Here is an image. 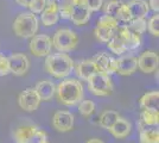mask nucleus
<instances>
[{
  "instance_id": "nucleus-15",
  "label": "nucleus",
  "mask_w": 159,
  "mask_h": 143,
  "mask_svg": "<svg viewBox=\"0 0 159 143\" xmlns=\"http://www.w3.org/2000/svg\"><path fill=\"white\" fill-rule=\"evenodd\" d=\"M40 19L44 26H53L60 19L58 16V2L55 0H47V5L40 13Z\"/></svg>"
},
{
  "instance_id": "nucleus-3",
  "label": "nucleus",
  "mask_w": 159,
  "mask_h": 143,
  "mask_svg": "<svg viewBox=\"0 0 159 143\" xmlns=\"http://www.w3.org/2000/svg\"><path fill=\"white\" fill-rule=\"evenodd\" d=\"M13 31L21 38H32L38 31V19L31 12H21L13 21Z\"/></svg>"
},
{
  "instance_id": "nucleus-6",
  "label": "nucleus",
  "mask_w": 159,
  "mask_h": 143,
  "mask_svg": "<svg viewBox=\"0 0 159 143\" xmlns=\"http://www.w3.org/2000/svg\"><path fill=\"white\" fill-rule=\"evenodd\" d=\"M79 37L70 29H60L53 35L52 45L61 53H66L75 49Z\"/></svg>"
},
{
  "instance_id": "nucleus-29",
  "label": "nucleus",
  "mask_w": 159,
  "mask_h": 143,
  "mask_svg": "<svg viewBox=\"0 0 159 143\" xmlns=\"http://www.w3.org/2000/svg\"><path fill=\"white\" fill-rule=\"evenodd\" d=\"M95 111V104L92 100H82L79 104V112L84 117H89Z\"/></svg>"
},
{
  "instance_id": "nucleus-4",
  "label": "nucleus",
  "mask_w": 159,
  "mask_h": 143,
  "mask_svg": "<svg viewBox=\"0 0 159 143\" xmlns=\"http://www.w3.org/2000/svg\"><path fill=\"white\" fill-rule=\"evenodd\" d=\"M87 82H88V89L94 95L107 97V95L112 94L113 83L109 75L98 70L95 74H93L87 80Z\"/></svg>"
},
{
  "instance_id": "nucleus-31",
  "label": "nucleus",
  "mask_w": 159,
  "mask_h": 143,
  "mask_svg": "<svg viewBox=\"0 0 159 143\" xmlns=\"http://www.w3.org/2000/svg\"><path fill=\"white\" fill-rule=\"evenodd\" d=\"M147 29L150 31V34L158 37L159 35V14L156 13L153 14L152 17L150 18V21L147 23Z\"/></svg>"
},
{
  "instance_id": "nucleus-33",
  "label": "nucleus",
  "mask_w": 159,
  "mask_h": 143,
  "mask_svg": "<svg viewBox=\"0 0 159 143\" xmlns=\"http://www.w3.org/2000/svg\"><path fill=\"white\" fill-rule=\"evenodd\" d=\"M26 143H48V135L45 131L38 129L32 136L29 138Z\"/></svg>"
},
{
  "instance_id": "nucleus-35",
  "label": "nucleus",
  "mask_w": 159,
  "mask_h": 143,
  "mask_svg": "<svg viewBox=\"0 0 159 143\" xmlns=\"http://www.w3.org/2000/svg\"><path fill=\"white\" fill-rule=\"evenodd\" d=\"M84 2H86V6L88 7V10L90 12L99 11L103 5V0H84Z\"/></svg>"
},
{
  "instance_id": "nucleus-14",
  "label": "nucleus",
  "mask_w": 159,
  "mask_h": 143,
  "mask_svg": "<svg viewBox=\"0 0 159 143\" xmlns=\"http://www.w3.org/2000/svg\"><path fill=\"white\" fill-rule=\"evenodd\" d=\"M115 62H116L115 73H119L124 76L132 75L138 69V59L133 55L121 56L119 59H115Z\"/></svg>"
},
{
  "instance_id": "nucleus-23",
  "label": "nucleus",
  "mask_w": 159,
  "mask_h": 143,
  "mask_svg": "<svg viewBox=\"0 0 159 143\" xmlns=\"http://www.w3.org/2000/svg\"><path fill=\"white\" fill-rule=\"evenodd\" d=\"M159 123V112L158 111H148L141 110L140 113V124L141 129L144 126H156Z\"/></svg>"
},
{
  "instance_id": "nucleus-24",
  "label": "nucleus",
  "mask_w": 159,
  "mask_h": 143,
  "mask_svg": "<svg viewBox=\"0 0 159 143\" xmlns=\"http://www.w3.org/2000/svg\"><path fill=\"white\" fill-rule=\"evenodd\" d=\"M119 117L120 115L116 111H114V110H106L100 116V121H99L100 126L106 130H109L113 126V124L118 121Z\"/></svg>"
},
{
  "instance_id": "nucleus-20",
  "label": "nucleus",
  "mask_w": 159,
  "mask_h": 143,
  "mask_svg": "<svg viewBox=\"0 0 159 143\" xmlns=\"http://www.w3.org/2000/svg\"><path fill=\"white\" fill-rule=\"evenodd\" d=\"M38 129L39 128L34 124H24V125L18 126L13 132L16 143H26L29 141V138L32 136Z\"/></svg>"
},
{
  "instance_id": "nucleus-17",
  "label": "nucleus",
  "mask_w": 159,
  "mask_h": 143,
  "mask_svg": "<svg viewBox=\"0 0 159 143\" xmlns=\"http://www.w3.org/2000/svg\"><path fill=\"white\" fill-rule=\"evenodd\" d=\"M128 7V11L131 13L132 19H138V18H145L148 14L150 7L145 0H129L126 4Z\"/></svg>"
},
{
  "instance_id": "nucleus-25",
  "label": "nucleus",
  "mask_w": 159,
  "mask_h": 143,
  "mask_svg": "<svg viewBox=\"0 0 159 143\" xmlns=\"http://www.w3.org/2000/svg\"><path fill=\"white\" fill-rule=\"evenodd\" d=\"M140 143H159V131L156 128L140 129Z\"/></svg>"
},
{
  "instance_id": "nucleus-18",
  "label": "nucleus",
  "mask_w": 159,
  "mask_h": 143,
  "mask_svg": "<svg viewBox=\"0 0 159 143\" xmlns=\"http://www.w3.org/2000/svg\"><path fill=\"white\" fill-rule=\"evenodd\" d=\"M131 130H132V124L128 122L126 118L119 117L118 121L113 124V126L108 131L115 138L122 140V138H126L131 134Z\"/></svg>"
},
{
  "instance_id": "nucleus-2",
  "label": "nucleus",
  "mask_w": 159,
  "mask_h": 143,
  "mask_svg": "<svg viewBox=\"0 0 159 143\" xmlns=\"http://www.w3.org/2000/svg\"><path fill=\"white\" fill-rule=\"evenodd\" d=\"M74 68V61L64 53L50 54L45 59V70L55 78H66Z\"/></svg>"
},
{
  "instance_id": "nucleus-34",
  "label": "nucleus",
  "mask_w": 159,
  "mask_h": 143,
  "mask_svg": "<svg viewBox=\"0 0 159 143\" xmlns=\"http://www.w3.org/2000/svg\"><path fill=\"white\" fill-rule=\"evenodd\" d=\"M10 74V64H8V57L0 55V76H5Z\"/></svg>"
},
{
  "instance_id": "nucleus-21",
  "label": "nucleus",
  "mask_w": 159,
  "mask_h": 143,
  "mask_svg": "<svg viewBox=\"0 0 159 143\" xmlns=\"http://www.w3.org/2000/svg\"><path fill=\"white\" fill-rule=\"evenodd\" d=\"M139 105L141 110H148V111H158L159 109V92L152 91L145 93L140 98Z\"/></svg>"
},
{
  "instance_id": "nucleus-7",
  "label": "nucleus",
  "mask_w": 159,
  "mask_h": 143,
  "mask_svg": "<svg viewBox=\"0 0 159 143\" xmlns=\"http://www.w3.org/2000/svg\"><path fill=\"white\" fill-rule=\"evenodd\" d=\"M29 48L31 54L37 57L48 56L52 48V41L48 35H34L30 41Z\"/></svg>"
},
{
  "instance_id": "nucleus-10",
  "label": "nucleus",
  "mask_w": 159,
  "mask_h": 143,
  "mask_svg": "<svg viewBox=\"0 0 159 143\" xmlns=\"http://www.w3.org/2000/svg\"><path fill=\"white\" fill-rule=\"evenodd\" d=\"M40 98L38 97L37 92L34 88H26L19 94L18 98V104L23 110L27 112H33L39 107Z\"/></svg>"
},
{
  "instance_id": "nucleus-5",
  "label": "nucleus",
  "mask_w": 159,
  "mask_h": 143,
  "mask_svg": "<svg viewBox=\"0 0 159 143\" xmlns=\"http://www.w3.org/2000/svg\"><path fill=\"white\" fill-rule=\"evenodd\" d=\"M119 26V21L115 18H113L111 16H107V14H103L102 17L99 18L94 32H95L96 38L100 42L107 43L114 37V35L116 34Z\"/></svg>"
},
{
  "instance_id": "nucleus-32",
  "label": "nucleus",
  "mask_w": 159,
  "mask_h": 143,
  "mask_svg": "<svg viewBox=\"0 0 159 143\" xmlns=\"http://www.w3.org/2000/svg\"><path fill=\"white\" fill-rule=\"evenodd\" d=\"M47 5V0H31V2L29 4L30 12L33 14H39L43 12L44 7Z\"/></svg>"
},
{
  "instance_id": "nucleus-1",
  "label": "nucleus",
  "mask_w": 159,
  "mask_h": 143,
  "mask_svg": "<svg viewBox=\"0 0 159 143\" xmlns=\"http://www.w3.org/2000/svg\"><path fill=\"white\" fill-rule=\"evenodd\" d=\"M57 99L66 106H74L83 98V85L76 79H66L56 88Z\"/></svg>"
},
{
  "instance_id": "nucleus-26",
  "label": "nucleus",
  "mask_w": 159,
  "mask_h": 143,
  "mask_svg": "<svg viewBox=\"0 0 159 143\" xmlns=\"http://www.w3.org/2000/svg\"><path fill=\"white\" fill-rule=\"evenodd\" d=\"M107 47H108V49L112 51L113 54L115 55H122L124 53L127 51L126 44L124 43L122 38L118 35V32L114 35V37L111 41L107 42Z\"/></svg>"
},
{
  "instance_id": "nucleus-16",
  "label": "nucleus",
  "mask_w": 159,
  "mask_h": 143,
  "mask_svg": "<svg viewBox=\"0 0 159 143\" xmlns=\"http://www.w3.org/2000/svg\"><path fill=\"white\" fill-rule=\"evenodd\" d=\"M118 35L122 38L124 43L126 44L127 50H134V49H138L141 44V38H140V35L134 34L133 31H131L127 25H121L118 27Z\"/></svg>"
},
{
  "instance_id": "nucleus-28",
  "label": "nucleus",
  "mask_w": 159,
  "mask_h": 143,
  "mask_svg": "<svg viewBox=\"0 0 159 143\" xmlns=\"http://www.w3.org/2000/svg\"><path fill=\"white\" fill-rule=\"evenodd\" d=\"M122 5H124V2L121 0H109L105 6V14L111 16V17L116 19L118 13H119L120 8Z\"/></svg>"
},
{
  "instance_id": "nucleus-12",
  "label": "nucleus",
  "mask_w": 159,
  "mask_h": 143,
  "mask_svg": "<svg viewBox=\"0 0 159 143\" xmlns=\"http://www.w3.org/2000/svg\"><path fill=\"white\" fill-rule=\"evenodd\" d=\"M52 126L60 132L70 131L74 128V116L69 111H57L52 117Z\"/></svg>"
},
{
  "instance_id": "nucleus-13",
  "label": "nucleus",
  "mask_w": 159,
  "mask_h": 143,
  "mask_svg": "<svg viewBox=\"0 0 159 143\" xmlns=\"http://www.w3.org/2000/svg\"><path fill=\"white\" fill-rule=\"evenodd\" d=\"M92 60H93L94 64L96 66L99 72H102L107 75L115 73L116 62H115V59L112 57L111 55L106 54V53H99V54L95 55Z\"/></svg>"
},
{
  "instance_id": "nucleus-27",
  "label": "nucleus",
  "mask_w": 159,
  "mask_h": 143,
  "mask_svg": "<svg viewBox=\"0 0 159 143\" xmlns=\"http://www.w3.org/2000/svg\"><path fill=\"white\" fill-rule=\"evenodd\" d=\"M127 27H128L131 31H133L134 34L141 35L147 30V21H146L145 18L132 19V21L127 24Z\"/></svg>"
},
{
  "instance_id": "nucleus-9",
  "label": "nucleus",
  "mask_w": 159,
  "mask_h": 143,
  "mask_svg": "<svg viewBox=\"0 0 159 143\" xmlns=\"http://www.w3.org/2000/svg\"><path fill=\"white\" fill-rule=\"evenodd\" d=\"M137 59H138V68L140 69V72L145 74H151L158 69L159 56L156 51L152 50L144 51Z\"/></svg>"
},
{
  "instance_id": "nucleus-30",
  "label": "nucleus",
  "mask_w": 159,
  "mask_h": 143,
  "mask_svg": "<svg viewBox=\"0 0 159 143\" xmlns=\"http://www.w3.org/2000/svg\"><path fill=\"white\" fill-rule=\"evenodd\" d=\"M71 14V0H64L58 4V16L64 19H70Z\"/></svg>"
},
{
  "instance_id": "nucleus-8",
  "label": "nucleus",
  "mask_w": 159,
  "mask_h": 143,
  "mask_svg": "<svg viewBox=\"0 0 159 143\" xmlns=\"http://www.w3.org/2000/svg\"><path fill=\"white\" fill-rule=\"evenodd\" d=\"M92 12L86 6L84 0H71L70 19L75 25H84L88 23Z\"/></svg>"
},
{
  "instance_id": "nucleus-11",
  "label": "nucleus",
  "mask_w": 159,
  "mask_h": 143,
  "mask_svg": "<svg viewBox=\"0 0 159 143\" xmlns=\"http://www.w3.org/2000/svg\"><path fill=\"white\" fill-rule=\"evenodd\" d=\"M10 73L20 76L26 73L30 68V60L25 54H12L8 57Z\"/></svg>"
},
{
  "instance_id": "nucleus-36",
  "label": "nucleus",
  "mask_w": 159,
  "mask_h": 143,
  "mask_svg": "<svg viewBox=\"0 0 159 143\" xmlns=\"http://www.w3.org/2000/svg\"><path fill=\"white\" fill-rule=\"evenodd\" d=\"M148 7L153 10L156 13H158V10H159V0H148Z\"/></svg>"
},
{
  "instance_id": "nucleus-19",
  "label": "nucleus",
  "mask_w": 159,
  "mask_h": 143,
  "mask_svg": "<svg viewBox=\"0 0 159 143\" xmlns=\"http://www.w3.org/2000/svg\"><path fill=\"white\" fill-rule=\"evenodd\" d=\"M34 89H36L38 97L40 98V100H43V102L51 100L55 93H56V86L50 80H42V81H39L36 85Z\"/></svg>"
},
{
  "instance_id": "nucleus-37",
  "label": "nucleus",
  "mask_w": 159,
  "mask_h": 143,
  "mask_svg": "<svg viewBox=\"0 0 159 143\" xmlns=\"http://www.w3.org/2000/svg\"><path fill=\"white\" fill-rule=\"evenodd\" d=\"M16 2L21 7H27L29 4L31 2V0H16Z\"/></svg>"
},
{
  "instance_id": "nucleus-38",
  "label": "nucleus",
  "mask_w": 159,
  "mask_h": 143,
  "mask_svg": "<svg viewBox=\"0 0 159 143\" xmlns=\"http://www.w3.org/2000/svg\"><path fill=\"white\" fill-rule=\"evenodd\" d=\"M86 143H105L102 140H99V138H92L89 141H87Z\"/></svg>"
},
{
  "instance_id": "nucleus-22",
  "label": "nucleus",
  "mask_w": 159,
  "mask_h": 143,
  "mask_svg": "<svg viewBox=\"0 0 159 143\" xmlns=\"http://www.w3.org/2000/svg\"><path fill=\"white\" fill-rule=\"evenodd\" d=\"M96 72H98V68L94 64L93 60H83V61L80 62L79 64H77V67H76V74H77V76L81 78L82 80H84V81H87Z\"/></svg>"
}]
</instances>
